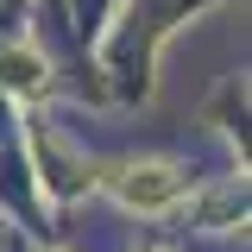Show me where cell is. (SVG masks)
Instances as JSON below:
<instances>
[{
	"label": "cell",
	"instance_id": "6da1fadb",
	"mask_svg": "<svg viewBox=\"0 0 252 252\" xmlns=\"http://www.w3.org/2000/svg\"><path fill=\"white\" fill-rule=\"evenodd\" d=\"M126 177H132V183H126V195H132V202H145V208H158V202H170V195L183 189L170 164H139V170H126Z\"/></svg>",
	"mask_w": 252,
	"mask_h": 252
}]
</instances>
